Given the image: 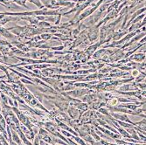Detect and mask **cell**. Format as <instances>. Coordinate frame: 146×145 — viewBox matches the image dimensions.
Segmentation results:
<instances>
[{"label": "cell", "instance_id": "cell-1", "mask_svg": "<svg viewBox=\"0 0 146 145\" xmlns=\"http://www.w3.org/2000/svg\"><path fill=\"white\" fill-rule=\"evenodd\" d=\"M99 26L96 25L94 27H92L89 29L88 31V38L90 41H95L96 39L98 38L99 36Z\"/></svg>", "mask_w": 146, "mask_h": 145}, {"label": "cell", "instance_id": "cell-2", "mask_svg": "<svg viewBox=\"0 0 146 145\" xmlns=\"http://www.w3.org/2000/svg\"><path fill=\"white\" fill-rule=\"evenodd\" d=\"M111 115L113 117H115V119H117L118 121H122V122H128V123H130L132 125L135 126V122H131L129 117L126 115H123V114H115V113H111Z\"/></svg>", "mask_w": 146, "mask_h": 145}, {"label": "cell", "instance_id": "cell-3", "mask_svg": "<svg viewBox=\"0 0 146 145\" xmlns=\"http://www.w3.org/2000/svg\"><path fill=\"white\" fill-rule=\"evenodd\" d=\"M88 90H84V89H80V90H74V91H71V92H68V95H73L74 97H80L83 95H85L86 93H88Z\"/></svg>", "mask_w": 146, "mask_h": 145}, {"label": "cell", "instance_id": "cell-4", "mask_svg": "<svg viewBox=\"0 0 146 145\" xmlns=\"http://www.w3.org/2000/svg\"><path fill=\"white\" fill-rule=\"evenodd\" d=\"M145 59V54H134L131 57H129L127 60H136V61H142Z\"/></svg>", "mask_w": 146, "mask_h": 145}, {"label": "cell", "instance_id": "cell-5", "mask_svg": "<svg viewBox=\"0 0 146 145\" xmlns=\"http://www.w3.org/2000/svg\"><path fill=\"white\" fill-rule=\"evenodd\" d=\"M143 12H145V6L144 7H143V8H141L140 10H138V11H136V12L134 13L133 15H132V17L130 18V19L129 20V22H128V24H127V25H126V27H129V25L130 24V23H131V21L133 20L134 19H136L139 14H141V13H143Z\"/></svg>", "mask_w": 146, "mask_h": 145}, {"label": "cell", "instance_id": "cell-6", "mask_svg": "<svg viewBox=\"0 0 146 145\" xmlns=\"http://www.w3.org/2000/svg\"><path fill=\"white\" fill-rule=\"evenodd\" d=\"M70 117L72 118V119H75V118L78 116V115H80V116H82L81 113H80V111L77 109H74V108H71L68 110Z\"/></svg>", "mask_w": 146, "mask_h": 145}, {"label": "cell", "instance_id": "cell-7", "mask_svg": "<svg viewBox=\"0 0 146 145\" xmlns=\"http://www.w3.org/2000/svg\"><path fill=\"white\" fill-rule=\"evenodd\" d=\"M99 46H101V43L100 42L99 43H96V44H94V45H92L91 46H89L88 48V50H87V54H88V56H91L93 54H94V52H96V50L97 49V47Z\"/></svg>", "mask_w": 146, "mask_h": 145}, {"label": "cell", "instance_id": "cell-8", "mask_svg": "<svg viewBox=\"0 0 146 145\" xmlns=\"http://www.w3.org/2000/svg\"><path fill=\"white\" fill-rule=\"evenodd\" d=\"M58 123H59V126H60L61 128H64V129H66V130H68V131H69V133L74 134L75 136H79V135H78V133L76 132V131H74V130L71 129V128H70V127H68V125H66V124H64V123H62V122H58Z\"/></svg>", "mask_w": 146, "mask_h": 145}, {"label": "cell", "instance_id": "cell-9", "mask_svg": "<svg viewBox=\"0 0 146 145\" xmlns=\"http://www.w3.org/2000/svg\"><path fill=\"white\" fill-rule=\"evenodd\" d=\"M6 1H10V2H14L16 5H20V6H23L25 8H27L29 9L28 6H26L25 5V2L27 1V0H6Z\"/></svg>", "mask_w": 146, "mask_h": 145}, {"label": "cell", "instance_id": "cell-10", "mask_svg": "<svg viewBox=\"0 0 146 145\" xmlns=\"http://www.w3.org/2000/svg\"><path fill=\"white\" fill-rule=\"evenodd\" d=\"M11 132H12V139H13V141H14V142H16V143L19 144V145H22V144H21V142H20V139H19V136L17 135L16 131H15L14 129H12Z\"/></svg>", "mask_w": 146, "mask_h": 145}, {"label": "cell", "instance_id": "cell-11", "mask_svg": "<svg viewBox=\"0 0 146 145\" xmlns=\"http://www.w3.org/2000/svg\"><path fill=\"white\" fill-rule=\"evenodd\" d=\"M29 2H31L32 4H33V5H35L38 8H39V9H43L44 8V5L41 4V1L40 0H28Z\"/></svg>", "mask_w": 146, "mask_h": 145}, {"label": "cell", "instance_id": "cell-12", "mask_svg": "<svg viewBox=\"0 0 146 145\" xmlns=\"http://www.w3.org/2000/svg\"><path fill=\"white\" fill-rule=\"evenodd\" d=\"M37 25H38L40 28H50L51 27V24L48 22L46 21H40L37 24Z\"/></svg>", "mask_w": 146, "mask_h": 145}, {"label": "cell", "instance_id": "cell-13", "mask_svg": "<svg viewBox=\"0 0 146 145\" xmlns=\"http://www.w3.org/2000/svg\"><path fill=\"white\" fill-rule=\"evenodd\" d=\"M72 138H73L74 140H75L80 145H87V143L85 142V141H84L83 139H82V137H79L78 136H74Z\"/></svg>", "mask_w": 146, "mask_h": 145}, {"label": "cell", "instance_id": "cell-14", "mask_svg": "<svg viewBox=\"0 0 146 145\" xmlns=\"http://www.w3.org/2000/svg\"><path fill=\"white\" fill-rule=\"evenodd\" d=\"M145 79V74H141V75H137V78H136V81L137 82V83H139V82H141V81H143V80Z\"/></svg>", "mask_w": 146, "mask_h": 145}, {"label": "cell", "instance_id": "cell-15", "mask_svg": "<svg viewBox=\"0 0 146 145\" xmlns=\"http://www.w3.org/2000/svg\"><path fill=\"white\" fill-rule=\"evenodd\" d=\"M40 38H43L44 40H49V39L52 38V34H49V33H47V34H46V33H42V34L40 35Z\"/></svg>", "mask_w": 146, "mask_h": 145}, {"label": "cell", "instance_id": "cell-16", "mask_svg": "<svg viewBox=\"0 0 146 145\" xmlns=\"http://www.w3.org/2000/svg\"><path fill=\"white\" fill-rule=\"evenodd\" d=\"M61 133H62L63 135H65V136H67L68 137H73V136H74L71 135V133L67 132V131H65V130H61Z\"/></svg>", "mask_w": 146, "mask_h": 145}, {"label": "cell", "instance_id": "cell-17", "mask_svg": "<svg viewBox=\"0 0 146 145\" xmlns=\"http://www.w3.org/2000/svg\"><path fill=\"white\" fill-rule=\"evenodd\" d=\"M139 74V72L137 71V70H133L132 71V78H134V77H137V75Z\"/></svg>", "mask_w": 146, "mask_h": 145}, {"label": "cell", "instance_id": "cell-18", "mask_svg": "<svg viewBox=\"0 0 146 145\" xmlns=\"http://www.w3.org/2000/svg\"><path fill=\"white\" fill-rule=\"evenodd\" d=\"M21 81H22L23 83H25V84H33V82H31V81H26L25 79H21Z\"/></svg>", "mask_w": 146, "mask_h": 145}, {"label": "cell", "instance_id": "cell-19", "mask_svg": "<svg viewBox=\"0 0 146 145\" xmlns=\"http://www.w3.org/2000/svg\"><path fill=\"white\" fill-rule=\"evenodd\" d=\"M63 48H64V46H57V47H52V50H60H60H62Z\"/></svg>", "mask_w": 146, "mask_h": 145}, {"label": "cell", "instance_id": "cell-20", "mask_svg": "<svg viewBox=\"0 0 146 145\" xmlns=\"http://www.w3.org/2000/svg\"><path fill=\"white\" fill-rule=\"evenodd\" d=\"M9 142H10V145H17V144H16L14 142H13V141H10Z\"/></svg>", "mask_w": 146, "mask_h": 145}]
</instances>
